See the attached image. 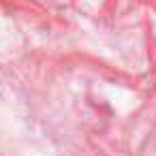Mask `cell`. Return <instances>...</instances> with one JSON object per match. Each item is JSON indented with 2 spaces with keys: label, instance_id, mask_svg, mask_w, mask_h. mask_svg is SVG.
Instances as JSON below:
<instances>
[]
</instances>
